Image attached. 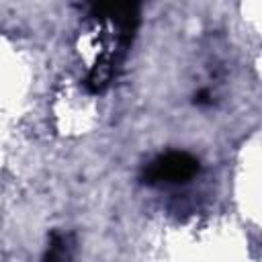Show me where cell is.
<instances>
[{"label":"cell","mask_w":262,"mask_h":262,"mask_svg":"<svg viewBox=\"0 0 262 262\" xmlns=\"http://www.w3.org/2000/svg\"><path fill=\"white\" fill-rule=\"evenodd\" d=\"M199 170L201 164L194 156L186 151H166L143 168V180L147 184H184L192 180Z\"/></svg>","instance_id":"obj_1"},{"label":"cell","mask_w":262,"mask_h":262,"mask_svg":"<svg viewBox=\"0 0 262 262\" xmlns=\"http://www.w3.org/2000/svg\"><path fill=\"white\" fill-rule=\"evenodd\" d=\"M70 260V246H68V237L61 233H53L47 246V254H45V262H66Z\"/></svg>","instance_id":"obj_2"}]
</instances>
